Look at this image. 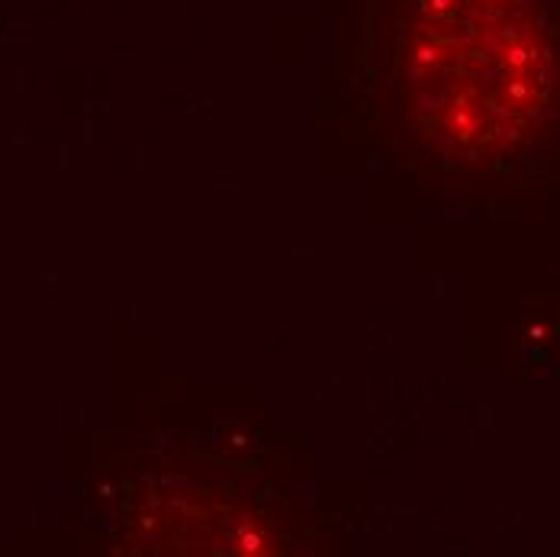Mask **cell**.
<instances>
[{
	"instance_id": "cell-1",
	"label": "cell",
	"mask_w": 560,
	"mask_h": 557,
	"mask_svg": "<svg viewBox=\"0 0 560 557\" xmlns=\"http://www.w3.org/2000/svg\"><path fill=\"white\" fill-rule=\"evenodd\" d=\"M399 65L416 126L460 162L515 149L558 84L541 0H416Z\"/></svg>"
}]
</instances>
